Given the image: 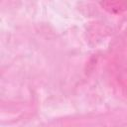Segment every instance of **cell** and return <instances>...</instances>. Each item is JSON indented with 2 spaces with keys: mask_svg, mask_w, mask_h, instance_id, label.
<instances>
[{
  "mask_svg": "<svg viewBox=\"0 0 127 127\" xmlns=\"http://www.w3.org/2000/svg\"><path fill=\"white\" fill-rule=\"evenodd\" d=\"M102 9L110 14H122L127 11V1L126 0H105L99 2Z\"/></svg>",
  "mask_w": 127,
  "mask_h": 127,
  "instance_id": "cell-1",
  "label": "cell"
}]
</instances>
